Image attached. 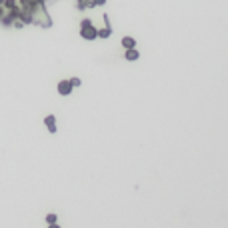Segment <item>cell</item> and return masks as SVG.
Instances as JSON below:
<instances>
[{
    "mask_svg": "<svg viewBox=\"0 0 228 228\" xmlns=\"http://www.w3.org/2000/svg\"><path fill=\"white\" fill-rule=\"evenodd\" d=\"M96 32H98V30L94 28V26H92V22H90L88 18H86V20L82 22V30H80V36H82V38H86V40H94V38L98 36Z\"/></svg>",
    "mask_w": 228,
    "mask_h": 228,
    "instance_id": "obj_1",
    "label": "cell"
},
{
    "mask_svg": "<svg viewBox=\"0 0 228 228\" xmlns=\"http://www.w3.org/2000/svg\"><path fill=\"white\" fill-rule=\"evenodd\" d=\"M58 92L62 94V96H68V94L72 92V84H70L68 80H62V82L58 84Z\"/></svg>",
    "mask_w": 228,
    "mask_h": 228,
    "instance_id": "obj_2",
    "label": "cell"
},
{
    "mask_svg": "<svg viewBox=\"0 0 228 228\" xmlns=\"http://www.w3.org/2000/svg\"><path fill=\"white\" fill-rule=\"evenodd\" d=\"M44 122H46V126H48V130H50V132H56V118H54V116H46V120H44Z\"/></svg>",
    "mask_w": 228,
    "mask_h": 228,
    "instance_id": "obj_3",
    "label": "cell"
},
{
    "mask_svg": "<svg viewBox=\"0 0 228 228\" xmlns=\"http://www.w3.org/2000/svg\"><path fill=\"white\" fill-rule=\"evenodd\" d=\"M122 44H124V48H134L136 46V40H134V38H130V36H126V38H122Z\"/></svg>",
    "mask_w": 228,
    "mask_h": 228,
    "instance_id": "obj_4",
    "label": "cell"
},
{
    "mask_svg": "<svg viewBox=\"0 0 228 228\" xmlns=\"http://www.w3.org/2000/svg\"><path fill=\"white\" fill-rule=\"evenodd\" d=\"M126 58L128 60H138V52H136V48H126Z\"/></svg>",
    "mask_w": 228,
    "mask_h": 228,
    "instance_id": "obj_5",
    "label": "cell"
},
{
    "mask_svg": "<svg viewBox=\"0 0 228 228\" xmlns=\"http://www.w3.org/2000/svg\"><path fill=\"white\" fill-rule=\"evenodd\" d=\"M84 6H94V0H78V10H84Z\"/></svg>",
    "mask_w": 228,
    "mask_h": 228,
    "instance_id": "obj_6",
    "label": "cell"
},
{
    "mask_svg": "<svg viewBox=\"0 0 228 228\" xmlns=\"http://www.w3.org/2000/svg\"><path fill=\"white\" fill-rule=\"evenodd\" d=\"M46 222L50 224V226H54V224H56V216H54V214H48V216H46Z\"/></svg>",
    "mask_w": 228,
    "mask_h": 228,
    "instance_id": "obj_7",
    "label": "cell"
},
{
    "mask_svg": "<svg viewBox=\"0 0 228 228\" xmlns=\"http://www.w3.org/2000/svg\"><path fill=\"white\" fill-rule=\"evenodd\" d=\"M100 38H106V36H110V28H104V30H100V32H96Z\"/></svg>",
    "mask_w": 228,
    "mask_h": 228,
    "instance_id": "obj_8",
    "label": "cell"
},
{
    "mask_svg": "<svg viewBox=\"0 0 228 228\" xmlns=\"http://www.w3.org/2000/svg\"><path fill=\"white\" fill-rule=\"evenodd\" d=\"M70 84H72V86H78V84H80V80H78V78H72Z\"/></svg>",
    "mask_w": 228,
    "mask_h": 228,
    "instance_id": "obj_9",
    "label": "cell"
},
{
    "mask_svg": "<svg viewBox=\"0 0 228 228\" xmlns=\"http://www.w3.org/2000/svg\"><path fill=\"white\" fill-rule=\"evenodd\" d=\"M2 10H4V8H0V16H2Z\"/></svg>",
    "mask_w": 228,
    "mask_h": 228,
    "instance_id": "obj_10",
    "label": "cell"
},
{
    "mask_svg": "<svg viewBox=\"0 0 228 228\" xmlns=\"http://www.w3.org/2000/svg\"><path fill=\"white\" fill-rule=\"evenodd\" d=\"M0 4H4V0H0Z\"/></svg>",
    "mask_w": 228,
    "mask_h": 228,
    "instance_id": "obj_11",
    "label": "cell"
}]
</instances>
